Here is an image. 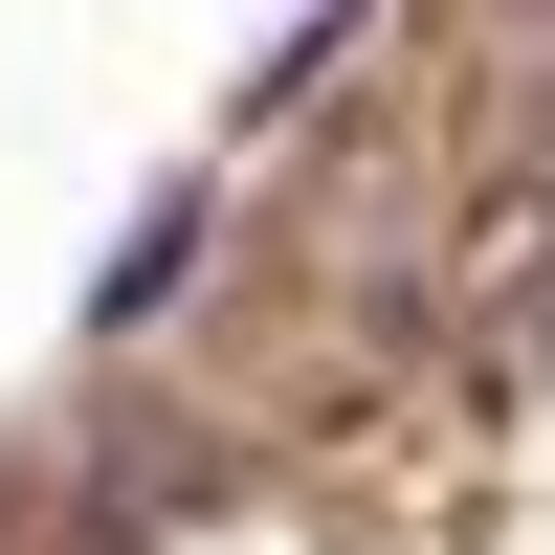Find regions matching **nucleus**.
Wrapping results in <instances>:
<instances>
[{"label": "nucleus", "mask_w": 555, "mask_h": 555, "mask_svg": "<svg viewBox=\"0 0 555 555\" xmlns=\"http://www.w3.org/2000/svg\"><path fill=\"white\" fill-rule=\"evenodd\" d=\"M201 245H222V178H133V222H112V267H89V356H133L178 289H201Z\"/></svg>", "instance_id": "obj_1"}, {"label": "nucleus", "mask_w": 555, "mask_h": 555, "mask_svg": "<svg viewBox=\"0 0 555 555\" xmlns=\"http://www.w3.org/2000/svg\"><path fill=\"white\" fill-rule=\"evenodd\" d=\"M356 44H378V0H311V23H289V44H267V67H245V112H311V89H334V67H356Z\"/></svg>", "instance_id": "obj_2"}]
</instances>
